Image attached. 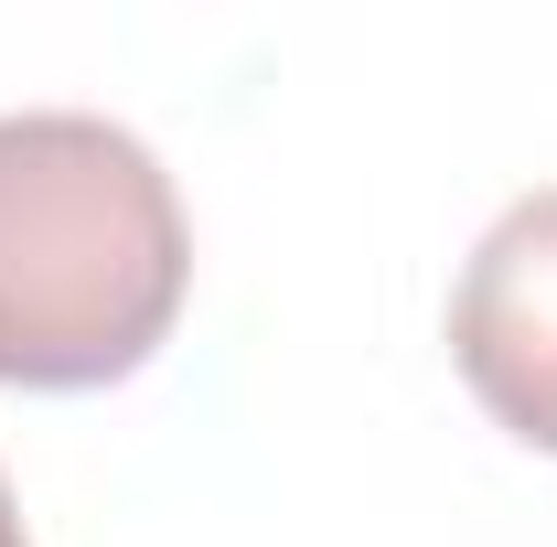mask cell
I'll return each instance as SVG.
<instances>
[{
  "label": "cell",
  "mask_w": 557,
  "mask_h": 547,
  "mask_svg": "<svg viewBox=\"0 0 557 547\" xmlns=\"http://www.w3.org/2000/svg\"><path fill=\"white\" fill-rule=\"evenodd\" d=\"M194 226L150 139L86 108L0 119V387H108L172 333Z\"/></svg>",
  "instance_id": "6da1fadb"
},
{
  "label": "cell",
  "mask_w": 557,
  "mask_h": 547,
  "mask_svg": "<svg viewBox=\"0 0 557 547\" xmlns=\"http://www.w3.org/2000/svg\"><path fill=\"white\" fill-rule=\"evenodd\" d=\"M450 354L515 440L557 451V194L493 215V236L450 290Z\"/></svg>",
  "instance_id": "7a4b0ae2"
},
{
  "label": "cell",
  "mask_w": 557,
  "mask_h": 547,
  "mask_svg": "<svg viewBox=\"0 0 557 547\" xmlns=\"http://www.w3.org/2000/svg\"><path fill=\"white\" fill-rule=\"evenodd\" d=\"M0 547H22V505H11V483H0Z\"/></svg>",
  "instance_id": "3957f363"
}]
</instances>
